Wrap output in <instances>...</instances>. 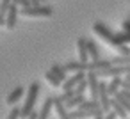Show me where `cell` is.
Returning <instances> with one entry per match:
<instances>
[{
	"mask_svg": "<svg viewBox=\"0 0 130 119\" xmlns=\"http://www.w3.org/2000/svg\"><path fill=\"white\" fill-rule=\"evenodd\" d=\"M93 32H94L102 41H105L109 46H112L116 52H118V50L121 48V45H123V43H119V41H118L116 32H112V30H110L107 25H103L102 22H94V23H93Z\"/></svg>",
	"mask_w": 130,
	"mask_h": 119,
	"instance_id": "obj_1",
	"label": "cell"
},
{
	"mask_svg": "<svg viewBox=\"0 0 130 119\" xmlns=\"http://www.w3.org/2000/svg\"><path fill=\"white\" fill-rule=\"evenodd\" d=\"M38 94H39V82H32L27 89V98H25V103L22 107V112H20V117H29V114L34 110V105H36V100H38Z\"/></svg>",
	"mask_w": 130,
	"mask_h": 119,
	"instance_id": "obj_2",
	"label": "cell"
},
{
	"mask_svg": "<svg viewBox=\"0 0 130 119\" xmlns=\"http://www.w3.org/2000/svg\"><path fill=\"white\" fill-rule=\"evenodd\" d=\"M20 14L25 18H50L54 14L52 7L48 6H27V7H20Z\"/></svg>",
	"mask_w": 130,
	"mask_h": 119,
	"instance_id": "obj_3",
	"label": "cell"
},
{
	"mask_svg": "<svg viewBox=\"0 0 130 119\" xmlns=\"http://www.w3.org/2000/svg\"><path fill=\"white\" fill-rule=\"evenodd\" d=\"M110 98L112 96L107 91V84L100 82V85H98V101H100V107L103 108V112L110 110Z\"/></svg>",
	"mask_w": 130,
	"mask_h": 119,
	"instance_id": "obj_4",
	"label": "cell"
},
{
	"mask_svg": "<svg viewBox=\"0 0 130 119\" xmlns=\"http://www.w3.org/2000/svg\"><path fill=\"white\" fill-rule=\"evenodd\" d=\"M18 14H20V7H18L16 4H11V7H9L7 13H6V29H7V30H13V29L16 27Z\"/></svg>",
	"mask_w": 130,
	"mask_h": 119,
	"instance_id": "obj_5",
	"label": "cell"
},
{
	"mask_svg": "<svg viewBox=\"0 0 130 119\" xmlns=\"http://www.w3.org/2000/svg\"><path fill=\"white\" fill-rule=\"evenodd\" d=\"M86 73H87V71H75V73H71V76H70V78H66V80L62 82V89H64V91L75 89V87H77V84H78L82 78H86Z\"/></svg>",
	"mask_w": 130,
	"mask_h": 119,
	"instance_id": "obj_6",
	"label": "cell"
},
{
	"mask_svg": "<svg viewBox=\"0 0 130 119\" xmlns=\"http://www.w3.org/2000/svg\"><path fill=\"white\" fill-rule=\"evenodd\" d=\"M121 27H123V30H121V32H116V37H118L119 43L130 45V16L121 23Z\"/></svg>",
	"mask_w": 130,
	"mask_h": 119,
	"instance_id": "obj_7",
	"label": "cell"
},
{
	"mask_svg": "<svg viewBox=\"0 0 130 119\" xmlns=\"http://www.w3.org/2000/svg\"><path fill=\"white\" fill-rule=\"evenodd\" d=\"M77 50H78V61L89 62V53H87V39L78 37L77 39Z\"/></svg>",
	"mask_w": 130,
	"mask_h": 119,
	"instance_id": "obj_8",
	"label": "cell"
},
{
	"mask_svg": "<svg viewBox=\"0 0 130 119\" xmlns=\"http://www.w3.org/2000/svg\"><path fill=\"white\" fill-rule=\"evenodd\" d=\"M112 62L107 61V59H98V61H89L87 62V71H100V69H105V68H110Z\"/></svg>",
	"mask_w": 130,
	"mask_h": 119,
	"instance_id": "obj_9",
	"label": "cell"
},
{
	"mask_svg": "<svg viewBox=\"0 0 130 119\" xmlns=\"http://www.w3.org/2000/svg\"><path fill=\"white\" fill-rule=\"evenodd\" d=\"M23 94H25V89L22 87V85H18V87H14L9 94H7V98H6V101H7V105H14V103H18L22 98H23Z\"/></svg>",
	"mask_w": 130,
	"mask_h": 119,
	"instance_id": "obj_10",
	"label": "cell"
},
{
	"mask_svg": "<svg viewBox=\"0 0 130 119\" xmlns=\"http://www.w3.org/2000/svg\"><path fill=\"white\" fill-rule=\"evenodd\" d=\"M54 108H55V114L61 117V119H70V112H68V107L64 101H61L57 96L54 98Z\"/></svg>",
	"mask_w": 130,
	"mask_h": 119,
	"instance_id": "obj_11",
	"label": "cell"
},
{
	"mask_svg": "<svg viewBox=\"0 0 130 119\" xmlns=\"http://www.w3.org/2000/svg\"><path fill=\"white\" fill-rule=\"evenodd\" d=\"M64 69L68 73H75V71H87V62L82 61H68L64 64Z\"/></svg>",
	"mask_w": 130,
	"mask_h": 119,
	"instance_id": "obj_12",
	"label": "cell"
},
{
	"mask_svg": "<svg viewBox=\"0 0 130 119\" xmlns=\"http://www.w3.org/2000/svg\"><path fill=\"white\" fill-rule=\"evenodd\" d=\"M52 108H54V96H48V98L45 100L43 107H41L39 119H46V117H50V112H52Z\"/></svg>",
	"mask_w": 130,
	"mask_h": 119,
	"instance_id": "obj_13",
	"label": "cell"
},
{
	"mask_svg": "<svg viewBox=\"0 0 130 119\" xmlns=\"http://www.w3.org/2000/svg\"><path fill=\"white\" fill-rule=\"evenodd\" d=\"M110 108L116 112V117H123V119H125V117L128 115L126 108H125V107H123V105H121L116 98H110Z\"/></svg>",
	"mask_w": 130,
	"mask_h": 119,
	"instance_id": "obj_14",
	"label": "cell"
},
{
	"mask_svg": "<svg viewBox=\"0 0 130 119\" xmlns=\"http://www.w3.org/2000/svg\"><path fill=\"white\" fill-rule=\"evenodd\" d=\"M121 76H112V80L107 84V91H109V94L110 96H114L118 91H119V87H121Z\"/></svg>",
	"mask_w": 130,
	"mask_h": 119,
	"instance_id": "obj_15",
	"label": "cell"
},
{
	"mask_svg": "<svg viewBox=\"0 0 130 119\" xmlns=\"http://www.w3.org/2000/svg\"><path fill=\"white\" fill-rule=\"evenodd\" d=\"M87 53H89V59L91 61H98L100 59V50H98L96 43L91 41V39H87Z\"/></svg>",
	"mask_w": 130,
	"mask_h": 119,
	"instance_id": "obj_16",
	"label": "cell"
},
{
	"mask_svg": "<svg viewBox=\"0 0 130 119\" xmlns=\"http://www.w3.org/2000/svg\"><path fill=\"white\" fill-rule=\"evenodd\" d=\"M50 71H52V73H54V75H55V76H57V78H59L61 82H64V80L68 78V76H66V73H68V71L64 69V66H59V64H54V66L50 68Z\"/></svg>",
	"mask_w": 130,
	"mask_h": 119,
	"instance_id": "obj_17",
	"label": "cell"
},
{
	"mask_svg": "<svg viewBox=\"0 0 130 119\" xmlns=\"http://www.w3.org/2000/svg\"><path fill=\"white\" fill-rule=\"evenodd\" d=\"M82 101H84V94H75V96H71V98L66 101V107H68V110H70V108H77Z\"/></svg>",
	"mask_w": 130,
	"mask_h": 119,
	"instance_id": "obj_18",
	"label": "cell"
},
{
	"mask_svg": "<svg viewBox=\"0 0 130 119\" xmlns=\"http://www.w3.org/2000/svg\"><path fill=\"white\" fill-rule=\"evenodd\" d=\"M45 80H46V84L50 85V87H59V85H62V82L52 73V71H48V73H45Z\"/></svg>",
	"mask_w": 130,
	"mask_h": 119,
	"instance_id": "obj_19",
	"label": "cell"
},
{
	"mask_svg": "<svg viewBox=\"0 0 130 119\" xmlns=\"http://www.w3.org/2000/svg\"><path fill=\"white\" fill-rule=\"evenodd\" d=\"M110 62L114 66H126V64H130V53L128 55H118V57L110 59Z\"/></svg>",
	"mask_w": 130,
	"mask_h": 119,
	"instance_id": "obj_20",
	"label": "cell"
},
{
	"mask_svg": "<svg viewBox=\"0 0 130 119\" xmlns=\"http://www.w3.org/2000/svg\"><path fill=\"white\" fill-rule=\"evenodd\" d=\"M112 98H116V100H118V101H119V103H121V105H123V107L126 108V112L130 114V100H126V98H125L123 94H119V91H118V92H116V94H114Z\"/></svg>",
	"mask_w": 130,
	"mask_h": 119,
	"instance_id": "obj_21",
	"label": "cell"
},
{
	"mask_svg": "<svg viewBox=\"0 0 130 119\" xmlns=\"http://www.w3.org/2000/svg\"><path fill=\"white\" fill-rule=\"evenodd\" d=\"M86 89H87V78H82V80L77 84L75 92H77V94H84V92H86Z\"/></svg>",
	"mask_w": 130,
	"mask_h": 119,
	"instance_id": "obj_22",
	"label": "cell"
},
{
	"mask_svg": "<svg viewBox=\"0 0 130 119\" xmlns=\"http://www.w3.org/2000/svg\"><path fill=\"white\" fill-rule=\"evenodd\" d=\"M11 4H13V0H0V13L6 14L7 9L11 7Z\"/></svg>",
	"mask_w": 130,
	"mask_h": 119,
	"instance_id": "obj_23",
	"label": "cell"
},
{
	"mask_svg": "<svg viewBox=\"0 0 130 119\" xmlns=\"http://www.w3.org/2000/svg\"><path fill=\"white\" fill-rule=\"evenodd\" d=\"M20 112H22V108H16V107H14V108L9 112L7 117H9V119H16V117H20Z\"/></svg>",
	"mask_w": 130,
	"mask_h": 119,
	"instance_id": "obj_24",
	"label": "cell"
},
{
	"mask_svg": "<svg viewBox=\"0 0 130 119\" xmlns=\"http://www.w3.org/2000/svg\"><path fill=\"white\" fill-rule=\"evenodd\" d=\"M13 4H16L18 7H27V6H30L29 0H13Z\"/></svg>",
	"mask_w": 130,
	"mask_h": 119,
	"instance_id": "obj_25",
	"label": "cell"
},
{
	"mask_svg": "<svg viewBox=\"0 0 130 119\" xmlns=\"http://www.w3.org/2000/svg\"><path fill=\"white\" fill-rule=\"evenodd\" d=\"M121 89H126V91H130V80H121Z\"/></svg>",
	"mask_w": 130,
	"mask_h": 119,
	"instance_id": "obj_26",
	"label": "cell"
},
{
	"mask_svg": "<svg viewBox=\"0 0 130 119\" xmlns=\"http://www.w3.org/2000/svg\"><path fill=\"white\" fill-rule=\"evenodd\" d=\"M27 119H39V114H38V112H34V110H32V112H30V114H29V117H27Z\"/></svg>",
	"mask_w": 130,
	"mask_h": 119,
	"instance_id": "obj_27",
	"label": "cell"
},
{
	"mask_svg": "<svg viewBox=\"0 0 130 119\" xmlns=\"http://www.w3.org/2000/svg\"><path fill=\"white\" fill-rule=\"evenodd\" d=\"M119 94H123L126 100H130V91H126V89H121V91H119Z\"/></svg>",
	"mask_w": 130,
	"mask_h": 119,
	"instance_id": "obj_28",
	"label": "cell"
},
{
	"mask_svg": "<svg viewBox=\"0 0 130 119\" xmlns=\"http://www.w3.org/2000/svg\"><path fill=\"white\" fill-rule=\"evenodd\" d=\"M0 27H6V14L0 13Z\"/></svg>",
	"mask_w": 130,
	"mask_h": 119,
	"instance_id": "obj_29",
	"label": "cell"
},
{
	"mask_svg": "<svg viewBox=\"0 0 130 119\" xmlns=\"http://www.w3.org/2000/svg\"><path fill=\"white\" fill-rule=\"evenodd\" d=\"M29 2H30V6H39L41 0H29Z\"/></svg>",
	"mask_w": 130,
	"mask_h": 119,
	"instance_id": "obj_30",
	"label": "cell"
},
{
	"mask_svg": "<svg viewBox=\"0 0 130 119\" xmlns=\"http://www.w3.org/2000/svg\"><path fill=\"white\" fill-rule=\"evenodd\" d=\"M45 2H46V0H41V4H45Z\"/></svg>",
	"mask_w": 130,
	"mask_h": 119,
	"instance_id": "obj_31",
	"label": "cell"
}]
</instances>
